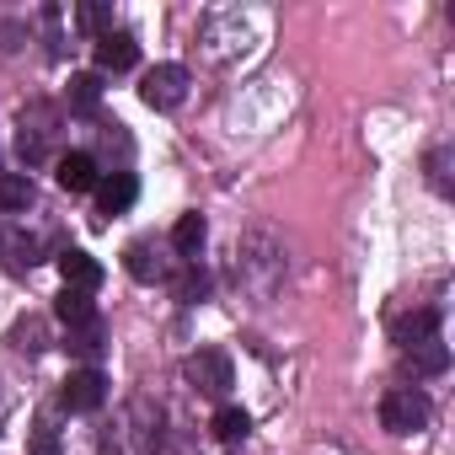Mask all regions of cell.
Here are the masks:
<instances>
[{
    "instance_id": "cell-1",
    "label": "cell",
    "mask_w": 455,
    "mask_h": 455,
    "mask_svg": "<svg viewBox=\"0 0 455 455\" xmlns=\"http://www.w3.org/2000/svg\"><path fill=\"white\" fill-rule=\"evenodd\" d=\"M428 396L418 391V386H396V391H386L380 396V428H391V434H418V428H428Z\"/></svg>"
},
{
    "instance_id": "cell-2",
    "label": "cell",
    "mask_w": 455,
    "mask_h": 455,
    "mask_svg": "<svg viewBox=\"0 0 455 455\" xmlns=\"http://www.w3.org/2000/svg\"><path fill=\"white\" fill-rule=\"evenodd\" d=\"M140 97H145V108H156V113L182 108V97H188V70H182V65H156V70H145Z\"/></svg>"
},
{
    "instance_id": "cell-3",
    "label": "cell",
    "mask_w": 455,
    "mask_h": 455,
    "mask_svg": "<svg viewBox=\"0 0 455 455\" xmlns=\"http://www.w3.org/2000/svg\"><path fill=\"white\" fill-rule=\"evenodd\" d=\"M188 380L204 391V396H225L236 386V375H231V359H225L220 348H198L193 359H188Z\"/></svg>"
},
{
    "instance_id": "cell-4",
    "label": "cell",
    "mask_w": 455,
    "mask_h": 455,
    "mask_svg": "<svg viewBox=\"0 0 455 455\" xmlns=\"http://www.w3.org/2000/svg\"><path fill=\"white\" fill-rule=\"evenodd\" d=\"M60 402L70 407V412H97L102 402H108V380H102V370H76L70 380H65V391H60Z\"/></svg>"
},
{
    "instance_id": "cell-5",
    "label": "cell",
    "mask_w": 455,
    "mask_h": 455,
    "mask_svg": "<svg viewBox=\"0 0 455 455\" xmlns=\"http://www.w3.org/2000/svg\"><path fill=\"white\" fill-rule=\"evenodd\" d=\"M60 279H65V290H81V295H97V290H102V263H97L92 252H81V247H70V252H60Z\"/></svg>"
},
{
    "instance_id": "cell-6",
    "label": "cell",
    "mask_w": 455,
    "mask_h": 455,
    "mask_svg": "<svg viewBox=\"0 0 455 455\" xmlns=\"http://www.w3.org/2000/svg\"><path fill=\"white\" fill-rule=\"evenodd\" d=\"M134 60H140V44H134V33H118V28H108L102 38H97V70H134Z\"/></svg>"
},
{
    "instance_id": "cell-7",
    "label": "cell",
    "mask_w": 455,
    "mask_h": 455,
    "mask_svg": "<svg viewBox=\"0 0 455 455\" xmlns=\"http://www.w3.org/2000/svg\"><path fill=\"white\" fill-rule=\"evenodd\" d=\"M60 188L65 193H92L102 177H97V156H86V150H70V156H60Z\"/></svg>"
},
{
    "instance_id": "cell-8",
    "label": "cell",
    "mask_w": 455,
    "mask_h": 455,
    "mask_svg": "<svg viewBox=\"0 0 455 455\" xmlns=\"http://www.w3.org/2000/svg\"><path fill=\"white\" fill-rule=\"evenodd\" d=\"M134 198H140L134 172H113V177L97 182V209H102V214H124V209H134Z\"/></svg>"
},
{
    "instance_id": "cell-9",
    "label": "cell",
    "mask_w": 455,
    "mask_h": 455,
    "mask_svg": "<svg viewBox=\"0 0 455 455\" xmlns=\"http://www.w3.org/2000/svg\"><path fill=\"white\" fill-rule=\"evenodd\" d=\"M204 236H209V225H204V214H182L177 225H172V252L177 258H198V247H204Z\"/></svg>"
},
{
    "instance_id": "cell-10",
    "label": "cell",
    "mask_w": 455,
    "mask_h": 455,
    "mask_svg": "<svg viewBox=\"0 0 455 455\" xmlns=\"http://www.w3.org/2000/svg\"><path fill=\"white\" fill-rule=\"evenodd\" d=\"M124 268H129L140 284H161V279H166V263L156 258V247H150V242H134V247L124 252Z\"/></svg>"
},
{
    "instance_id": "cell-11",
    "label": "cell",
    "mask_w": 455,
    "mask_h": 455,
    "mask_svg": "<svg viewBox=\"0 0 455 455\" xmlns=\"http://www.w3.org/2000/svg\"><path fill=\"white\" fill-rule=\"evenodd\" d=\"M428 338H439V316H434V311H407V316H396V343H402V348H418V343H428Z\"/></svg>"
},
{
    "instance_id": "cell-12",
    "label": "cell",
    "mask_w": 455,
    "mask_h": 455,
    "mask_svg": "<svg viewBox=\"0 0 455 455\" xmlns=\"http://www.w3.org/2000/svg\"><path fill=\"white\" fill-rule=\"evenodd\" d=\"M407 354V370L412 375H444V364H450V348L439 343V338H428V343H418V348H402Z\"/></svg>"
},
{
    "instance_id": "cell-13",
    "label": "cell",
    "mask_w": 455,
    "mask_h": 455,
    "mask_svg": "<svg viewBox=\"0 0 455 455\" xmlns=\"http://www.w3.org/2000/svg\"><path fill=\"white\" fill-rule=\"evenodd\" d=\"M28 204H33V177L28 172H0V209L22 214Z\"/></svg>"
},
{
    "instance_id": "cell-14",
    "label": "cell",
    "mask_w": 455,
    "mask_h": 455,
    "mask_svg": "<svg viewBox=\"0 0 455 455\" xmlns=\"http://www.w3.org/2000/svg\"><path fill=\"white\" fill-rule=\"evenodd\" d=\"M54 311H60V322H65V327L97 322V306H92V295H81V290H65V295L54 300Z\"/></svg>"
},
{
    "instance_id": "cell-15",
    "label": "cell",
    "mask_w": 455,
    "mask_h": 455,
    "mask_svg": "<svg viewBox=\"0 0 455 455\" xmlns=\"http://www.w3.org/2000/svg\"><path fill=\"white\" fill-rule=\"evenodd\" d=\"M214 434H220L225 444H236V439L252 434V418H247L242 407H220V412H214Z\"/></svg>"
},
{
    "instance_id": "cell-16",
    "label": "cell",
    "mask_w": 455,
    "mask_h": 455,
    "mask_svg": "<svg viewBox=\"0 0 455 455\" xmlns=\"http://www.w3.org/2000/svg\"><path fill=\"white\" fill-rule=\"evenodd\" d=\"M70 108H81V113H92L97 102H102V76H70Z\"/></svg>"
},
{
    "instance_id": "cell-17",
    "label": "cell",
    "mask_w": 455,
    "mask_h": 455,
    "mask_svg": "<svg viewBox=\"0 0 455 455\" xmlns=\"http://www.w3.org/2000/svg\"><path fill=\"white\" fill-rule=\"evenodd\" d=\"M102 343H108V332H102V316H97V322H81V327H70V348H76V354L97 359V354H102Z\"/></svg>"
},
{
    "instance_id": "cell-18",
    "label": "cell",
    "mask_w": 455,
    "mask_h": 455,
    "mask_svg": "<svg viewBox=\"0 0 455 455\" xmlns=\"http://www.w3.org/2000/svg\"><path fill=\"white\" fill-rule=\"evenodd\" d=\"M12 343H17V348H28V354H38V348H44V327H38V322L28 316V322H17V332H12Z\"/></svg>"
},
{
    "instance_id": "cell-19",
    "label": "cell",
    "mask_w": 455,
    "mask_h": 455,
    "mask_svg": "<svg viewBox=\"0 0 455 455\" xmlns=\"http://www.w3.org/2000/svg\"><path fill=\"white\" fill-rule=\"evenodd\" d=\"M76 22H81L86 33H97V38H102V33H108V6H81V12H76Z\"/></svg>"
},
{
    "instance_id": "cell-20",
    "label": "cell",
    "mask_w": 455,
    "mask_h": 455,
    "mask_svg": "<svg viewBox=\"0 0 455 455\" xmlns=\"http://www.w3.org/2000/svg\"><path fill=\"white\" fill-rule=\"evenodd\" d=\"M6 252H12V263H17V268H33V263H38V247H33V242H22V236H6Z\"/></svg>"
},
{
    "instance_id": "cell-21",
    "label": "cell",
    "mask_w": 455,
    "mask_h": 455,
    "mask_svg": "<svg viewBox=\"0 0 455 455\" xmlns=\"http://www.w3.org/2000/svg\"><path fill=\"white\" fill-rule=\"evenodd\" d=\"M177 295H182V300H198V295H204V274H193V268H188V274L177 279Z\"/></svg>"
},
{
    "instance_id": "cell-22",
    "label": "cell",
    "mask_w": 455,
    "mask_h": 455,
    "mask_svg": "<svg viewBox=\"0 0 455 455\" xmlns=\"http://www.w3.org/2000/svg\"><path fill=\"white\" fill-rule=\"evenodd\" d=\"M33 455H60V439H54L49 423H38V444H33Z\"/></svg>"
}]
</instances>
